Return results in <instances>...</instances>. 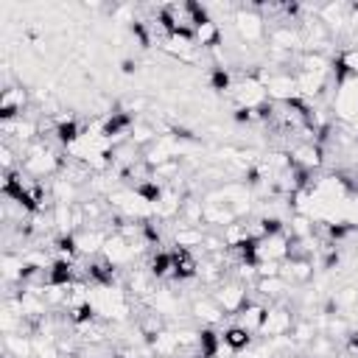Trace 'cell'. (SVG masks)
Masks as SVG:
<instances>
[{"label":"cell","mask_w":358,"mask_h":358,"mask_svg":"<svg viewBox=\"0 0 358 358\" xmlns=\"http://www.w3.org/2000/svg\"><path fill=\"white\" fill-rule=\"evenodd\" d=\"M90 299L95 308V316L112 324H120L131 313V296L120 285H90Z\"/></svg>","instance_id":"cell-1"},{"label":"cell","mask_w":358,"mask_h":358,"mask_svg":"<svg viewBox=\"0 0 358 358\" xmlns=\"http://www.w3.org/2000/svg\"><path fill=\"white\" fill-rule=\"evenodd\" d=\"M232 28L241 39V45H257L263 42L266 36V17L252 8V6H243V8H235L232 14Z\"/></svg>","instance_id":"cell-2"},{"label":"cell","mask_w":358,"mask_h":358,"mask_svg":"<svg viewBox=\"0 0 358 358\" xmlns=\"http://www.w3.org/2000/svg\"><path fill=\"white\" fill-rule=\"evenodd\" d=\"M229 95H232V101H235V106H238V109H252V112L268 101L266 84L257 78V73H249V76L238 78V81L232 84Z\"/></svg>","instance_id":"cell-3"},{"label":"cell","mask_w":358,"mask_h":358,"mask_svg":"<svg viewBox=\"0 0 358 358\" xmlns=\"http://www.w3.org/2000/svg\"><path fill=\"white\" fill-rule=\"evenodd\" d=\"M291 252V235L277 232L255 241V263H285Z\"/></svg>","instance_id":"cell-4"},{"label":"cell","mask_w":358,"mask_h":358,"mask_svg":"<svg viewBox=\"0 0 358 358\" xmlns=\"http://www.w3.org/2000/svg\"><path fill=\"white\" fill-rule=\"evenodd\" d=\"M213 299L218 302V308H221L227 316H235V313L249 302V288H246V282H241V280H224V282H218Z\"/></svg>","instance_id":"cell-5"},{"label":"cell","mask_w":358,"mask_h":358,"mask_svg":"<svg viewBox=\"0 0 358 358\" xmlns=\"http://www.w3.org/2000/svg\"><path fill=\"white\" fill-rule=\"evenodd\" d=\"M294 327V316L285 305H274L266 310V319H263V327H260V336L268 341V338H282L285 333H291Z\"/></svg>","instance_id":"cell-6"},{"label":"cell","mask_w":358,"mask_h":358,"mask_svg":"<svg viewBox=\"0 0 358 358\" xmlns=\"http://www.w3.org/2000/svg\"><path fill=\"white\" fill-rule=\"evenodd\" d=\"M109 235H112V232H106V229H101V227H84V229L73 232L78 257H98V255L103 252Z\"/></svg>","instance_id":"cell-7"},{"label":"cell","mask_w":358,"mask_h":358,"mask_svg":"<svg viewBox=\"0 0 358 358\" xmlns=\"http://www.w3.org/2000/svg\"><path fill=\"white\" fill-rule=\"evenodd\" d=\"M28 101H31V95H28L25 87H17V84L3 87V95H0V117H3V123L22 117V109L28 106Z\"/></svg>","instance_id":"cell-8"},{"label":"cell","mask_w":358,"mask_h":358,"mask_svg":"<svg viewBox=\"0 0 358 358\" xmlns=\"http://www.w3.org/2000/svg\"><path fill=\"white\" fill-rule=\"evenodd\" d=\"M288 154H291V162L296 168H305V171H316V168L324 165V148L319 143H310V140L296 143Z\"/></svg>","instance_id":"cell-9"},{"label":"cell","mask_w":358,"mask_h":358,"mask_svg":"<svg viewBox=\"0 0 358 358\" xmlns=\"http://www.w3.org/2000/svg\"><path fill=\"white\" fill-rule=\"evenodd\" d=\"M266 305L263 302H257V299H249L238 313H235V322L232 324H238V327H243L246 333H252V336H260V327H263V319H266Z\"/></svg>","instance_id":"cell-10"},{"label":"cell","mask_w":358,"mask_h":358,"mask_svg":"<svg viewBox=\"0 0 358 358\" xmlns=\"http://www.w3.org/2000/svg\"><path fill=\"white\" fill-rule=\"evenodd\" d=\"M190 313H193V319L201 322L204 327H215V324H221V319L227 316V313L218 308V302H215L213 296H199V299H193V302H190Z\"/></svg>","instance_id":"cell-11"},{"label":"cell","mask_w":358,"mask_h":358,"mask_svg":"<svg viewBox=\"0 0 358 358\" xmlns=\"http://www.w3.org/2000/svg\"><path fill=\"white\" fill-rule=\"evenodd\" d=\"M221 39H224V31H221V25H218L213 17H207L204 22H199L196 31H193V42H196L199 48H204V50L221 48Z\"/></svg>","instance_id":"cell-12"},{"label":"cell","mask_w":358,"mask_h":358,"mask_svg":"<svg viewBox=\"0 0 358 358\" xmlns=\"http://www.w3.org/2000/svg\"><path fill=\"white\" fill-rule=\"evenodd\" d=\"M204 229L201 227H193V224H179L173 229V246L176 249H187V252H196V246H204Z\"/></svg>","instance_id":"cell-13"},{"label":"cell","mask_w":358,"mask_h":358,"mask_svg":"<svg viewBox=\"0 0 358 358\" xmlns=\"http://www.w3.org/2000/svg\"><path fill=\"white\" fill-rule=\"evenodd\" d=\"M221 344L227 350H232V352H243V350L252 347V333H246L238 324H229L227 330H221Z\"/></svg>","instance_id":"cell-14"},{"label":"cell","mask_w":358,"mask_h":358,"mask_svg":"<svg viewBox=\"0 0 358 358\" xmlns=\"http://www.w3.org/2000/svg\"><path fill=\"white\" fill-rule=\"evenodd\" d=\"M255 291H257L260 296L277 299V296H282L285 291H291V285H288L282 277H257V282H255Z\"/></svg>","instance_id":"cell-15"},{"label":"cell","mask_w":358,"mask_h":358,"mask_svg":"<svg viewBox=\"0 0 358 358\" xmlns=\"http://www.w3.org/2000/svg\"><path fill=\"white\" fill-rule=\"evenodd\" d=\"M210 84H213V90H215V92H229L235 81H232L229 70H224V67H215V70H213V76H210Z\"/></svg>","instance_id":"cell-16"},{"label":"cell","mask_w":358,"mask_h":358,"mask_svg":"<svg viewBox=\"0 0 358 358\" xmlns=\"http://www.w3.org/2000/svg\"><path fill=\"white\" fill-rule=\"evenodd\" d=\"M140 358H165V355H154V352H151V355H140Z\"/></svg>","instance_id":"cell-17"},{"label":"cell","mask_w":358,"mask_h":358,"mask_svg":"<svg viewBox=\"0 0 358 358\" xmlns=\"http://www.w3.org/2000/svg\"><path fill=\"white\" fill-rule=\"evenodd\" d=\"M355 176H358V162H355Z\"/></svg>","instance_id":"cell-18"}]
</instances>
